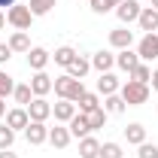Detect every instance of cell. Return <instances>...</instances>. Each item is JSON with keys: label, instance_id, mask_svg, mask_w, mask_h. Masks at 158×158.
<instances>
[{"label": "cell", "instance_id": "27", "mask_svg": "<svg viewBox=\"0 0 158 158\" xmlns=\"http://www.w3.org/2000/svg\"><path fill=\"white\" fill-rule=\"evenodd\" d=\"M128 79H134V82H146V85H149V79H152V67H149L146 61H140L137 67L128 73Z\"/></svg>", "mask_w": 158, "mask_h": 158}, {"label": "cell", "instance_id": "38", "mask_svg": "<svg viewBox=\"0 0 158 158\" xmlns=\"http://www.w3.org/2000/svg\"><path fill=\"white\" fill-rule=\"evenodd\" d=\"M15 3H19V0H0V9H3V6L9 9V6H15Z\"/></svg>", "mask_w": 158, "mask_h": 158}, {"label": "cell", "instance_id": "23", "mask_svg": "<svg viewBox=\"0 0 158 158\" xmlns=\"http://www.w3.org/2000/svg\"><path fill=\"white\" fill-rule=\"evenodd\" d=\"M98 106H100V94H98V91H85V94L76 100L79 113H91V110H98Z\"/></svg>", "mask_w": 158, "mask_h": 158}, {"label": "cell", "instance_id": "28", "mask_svg": "<svg viewBox=\"0 0 158 158\" xmlns=\"http://www.w3.org/2000/svg\"><path fill=\"white\" fill-rule=\"evenodd\" d=\"M106 116H110V113H106L103 106H98V110H91V113H85V118H88V128H91V131H98V128H103V125H106Z\"/></svg>", "mask_w": 158, "mask_h": 158}, {"label": "cell", "instance_id": "32", "mask_svg": "<svg viewBox=\"0 0 158 158\" xmlns=\"http://www.w3.org/2000/svg\"><path fill=\"white\" fill-rule=\"evenodd\" d=\"M12 143H15V131L3 122L0 125V149H12Z\"/></svg>", "mask_w": 158, "mask_h": 158}, {"label": "cell", "instance_id": "3", "mask_svg": "<svg viewBox=\"0 0 158 158\" xmlns=\"http://www.w3.org/2000/svg\"><path fill=\"white\" fill-rule=\"evenodd\" d=\"M6 21H9L15 31H31L34 12L27 9V3H24V6H21V3H15V6H9V9H6Z\"/></svg>", "mask_w": 158, "mask_h": 158}, {"label": "cell", "instance_id": "26", "mask_svg": "<svg viewBox=\"0 0 158 158\" xmlns=\"http://www.w3.org/2000/svg\"><path fill=\"white\" fill-rule=\"evenodd\" d=\"M12 98H15V103H19V106H27V103L34 100V91H31V85H27V82H15Z\"/></svg>", "mask_w": 158, "mask_h": 158}, {"label": "cell", "instance_id": "39", "mask_svg": "<svg viewBox=\"0 0 158 158\" xmlns=\"http://www.w3.org/2000/svg\"><path fill=\"white\" fill-rule=\"evenodd\" d=\"M0 118H6V100L0 98Z\"/></svg>", "mask_w": 158, "mask_h": 158}, {"label": "cell", "instance_id": "9", "mask_svg": "<svg viewBox=\"0 0 158 158\" xmlns=\"http://www.w3.org/2000/svg\"><path fill=\"white\" fill-rule=\"evenodd\" d=\"M31 91H34V98H46L49 91H52V76L46 73V70H37L34 76H31Z\"/></svg>", "mask_w": 158, "mask_h": 158}, {"label": "cell", "instance_id": "42", "mask_svg": "<svg viewBox=\"0 0 158 158\" xmlns=\"http://www.w3.org/2000/svg\"><path fill=\"white\" fill-rule=\"evenodd\" d=\"M152 9H158V0H152Z\"/></svg>", "mask_w": 158, "mask_h": 158}, {"label": "cell", "instance_id": "1", "mask_svg": "<svg viewBox=\"0 0 158 158\" xmlns=\"http://www.w3.org/2000/svg\"><path fill=\"white\" fill-rule=\"evenodd\" d=\"M52 91L58 94V100H73L76 103L85 94V85H82V79H73V76H67V73H61V76L52 79Z\"/></svg>", "mask_w": 158, "mask_h": 158}, {"label": "cell", "instance_id": "15", "mask_svg": "<svg viewBox=\"0 0 158 158\" xmlns=\"http://www.w3.org/2000/svg\"><path fill=\"white\" fill-rule=\"evenodd\" d=\"M118 88H122V82H118V76L110 70V73H100L98 79V94H103V98H110V94H118Z\"/></svg>", "mask_w": 158, "mask_h": 158}, {"label": "cell", "instance_id": "8", "mask_svg": "<svg viewBox=\"0 0 158 158\" xmlns=\"http://www.w3.org/2000/svg\"><path fill=\"white\" fill-rule=\"evenodd\" d=\"M3 122L19 134V131H24V128L31 125V116H27V110H24V106H12V110H6V118H3Z\"/></svg>", "mask_w": 158, "mask_h": 158}, {"label": "cell", "instance_id": "2", "mask_svg": "<svg viewBox=\"0 0 158 158\" xmlns=\"http://www.w3.org/2000/svg\"><path fill=\"white\" fill-rule=\"evenodd\" d=\"M118 94H122V100H125L128 106H143V103L149 100V85H146V82H134V79H128V82H122Z\"/></svg>", "mask_w": 158, "mask_h": 158}, {"label": "cell", "instance_id": "41", "mask_svg": "<svg viewBox=\"0 0 158 158\" xmlns=\"http://www.w3.org/2000/svg\"><path fill=\"white\" fill-rule=\"evenodd\" d=\"M118 3H122V0H110V6H113V9H116V6H118Z\"/></svg>", "mask_w": 158, "mask_h": 158}, {"label": "cell", "instance_id": "30", "mask_svg": "<svg viewBox=\"0 0 158 158\" xmlns=\"http://www.w3.org/2000/svg\"><path fill=\"white\" fill-rule=\"evenodd\" d=\"M27 9L34 12V19L37 15H49L55 9V0H27Z\"/></svg>", "mask_w": 158, "mask_h": 158}, {"label": "cell", "instance_id": "36", "mask_svg": "<svg viewBox=\"0 0 158 158\" xmlns=\"http://www.w3.org/2000/svg\"><path fill=\"white\" fill-rule=\"evenodd\" d=\"M149 85H152V91H158V67L152 70V79H149Z\"/></svg>", "mask_w": 158, "mask_h": 158}, {"label": "cell", "instance_id": "22", "mask_svg": "<svg viewBox=\"0 0 158 158\" xmlns=\"http://www.w3.org/2000/svg\"><path fill=\"white\" fill-rule=\"evenodd\" d=\"M9 49L12 52H31V37H27V31H15L12 37H9Z\"/></svg>", "mask_w": 158, "mask_h": 158}, {"label": "cell", "instance_id": "13", "mask_svg": "<svg viewBox=\"0 0 158 158\" xmlns=\"http://www.w3.org/2000/svg\"><path fill=\"white\" fill-rule=\"evenodd\" d=\"M110 46L113 49H131L134 46V31H128V27H116V31H110Z\"/></svg>", "mask_w": 158, "mask_h": 158}, {"label": "cell", "instance_id": "20", "mask_svg": "<svg viewBox=\"0 0 158 158\" xmlns=\"http://www.w3.org/2000/svg\"><path fill=\"white\" fill-rule=\"evenodd\" d=\"M100 155V140L98 137H82L79 140V158H98Z\"/></svg>", "mask_w": 158, "mask_h": 158}, {"label": "cell", "instance_id": "35", "mask_svg": "<svg viewBox=\"0 0 158 158\" xmlns=\"http://www.w3.org/2000/svg\"><path fill=\"white\" fill-rule=\"evenodd\" d=\"M9 58H12V49H9V43H0V64H6Z\"/></svg>", "mask_w": 158, "mask_h": 158}, {"label": "cell", "instance_id": "6", "mask_svg": "<svg viewBox=\"0 0 158 158\" xmlns=\"http://www.w3.org/2000/svg\"><path fill=\"white\" fill-rule=\"evenodd\" d=\"M24 110H27L31 122H49V118H52V103H49L46 98H34Z\"/></svg>", "mask_w": 158, "mask_h": 158}, {"label": "cell", "instance_id": "14", "mask_svg": "<svg viewBox=\"0 0 158 158\" xmlns=\"http://www.w3.org/2000/svg\"><path fill=\"white\" fill-rule=\"evenodd\" d=\"M52 61V55L43 49V46H31V52H27V67L37 73V70H46V64Z\"/></svg>", "mask_w": 158, "mask_h": 158}, {"label": "cell", "instance_id": "5", "mask_svg": "<svg viewBox=\"0 0 158 158\" xmlns=\"http://www.w3.org/2000/svg\"><path fill=\"white\" fill-rule=\"evenodd\" d=\"M140 12H143V6H140V0H122L116 6V19L122 24H134L140 19Z\"/></svg>", "mask_w": 158, "mask_h": 158}, {"label": "cell", "instance_id": "25", "mask_svg": "<svg viewBox=\"0 0 158 158\" xmlns=\"http://www.w3.org/2000/svg\"><path fill=\"white\" fill-rule=\"evenodd\" d=\"M100 106H103L110 116H118V113H125V106H128V103L122 100V94H110V98H103V103H100Z\"/></svg>", "mask_w": 158, "mask_h": 158}, {"label": "cell", "instance_id": "16", "mask_svg": "<svg viewBox=\"0 0 158 158\" xmlns=\"http://www.w3.org/2000/svg\"><path fill=\"white\" fill-rule=\"evenodd\" d=\"M137 64H140L137 49H122V52L116 55V67H118V70H125V73H131Z\"/></svg>", "mask_w": 158, "mask_h": 158}, {"label": "cell", "instance_id": "18", "mask_svg": "<svg viewBox=\"0 0 158 158\" xmlns=\"http://www.w3.org/2000/svg\"><path fill=\"white\" fill-rule=\"evenodd\" d=\"M67 128H70V134L76 140H82V137H88L91 134V128H88V118H85V113H76V116L67 122Z\"/></svg>", "mask_w": 158, "mask_h": 158}, {"label": "cell", "instance_id": "37", "mask_svg": "<svg viewBox=\"0 0 158 158\" xmlns=\"http://www.w3.org/2000/svg\"><path fill=\"white\" fill-rule=\"evenodd\" d=\"M0 158H19V155H15L12 149H0Z\"/></svg>", "mask_w": 158, "mask_h": 158}, {"label": "cell", "instance_id": "19", "mask_svg": "<svg viewBox=\"0 0 158 158\" xmlns=\"http://www.w3.org/2000/svg\"><path fill=\"white\" fill-rule=\"evenodd\" d=\"M88 70H91V58H82V55H76V58L70 61V67H67V76H73V79H85V76H88Z\"/></svg>", "mask_w": 158, "mask_h": 158}, {"label": "cell", "instance_id": "33", "mask_svg": "<svg viewBox=\"0 0 158 158\" xmlns=\"http://www.w3.org/2000/svg\"><path fill=\"white\" fill-rule=\"evenodd\" d=\"M137 158H158V146H155V143H149V140L140 143V146H137Z\"/></svg>", "mask_w": 158, "mask_h": 158}, {"label": "cell", "instance_id": "11", "mask_svg": "<svg viewBox=\"0 0 158 158\" xmlns=\"http://www.w3.org/2000/svg\"><path fill=\"white\" fill-rule=\"evenodd\" d=\"M137 27L143 34H158V9L143 6V12H140V19H137Z\"/></svg>", "mask_w": 158, "mask_h": 158}, {"label": "cell", "instance_id": "34", "mask_svg": "<svg viewBox=\"0 0 158 158\" xmlns=\"http://www.w3.org/2000/svg\"><path fill=\"white\" fill-rule=\"evenodd\" d=\"M88 3H91V12H94V15H106V12H113L110 0H88Z\"/></svg>", "mask_w": 158, "mask_h": 158}, {"label": "cell", "instance_id": "24", "mask_svg": "<svg viewBox=\"0 0 158 158\" xmlns=\"http://www.w3.org/2000/svg\"><path fill=\"white\" fill-rule=\"evenodd\" d=\"M73 58H76V49H73V46H61V49H55V55H52V61H55L58 67H64V70L70 67Z\"/></svg>", "mask_w": 158, "mask_h": 158}, {"label": "cell", "instance_id": "21", "mask_svg": "<svg viewBox=\"0 0 158 158\" xmlns=\"http://www.w3.org/2000/svg\"><path fill=\"white\" fill-rule=\"evenodd\" d=\"M125 140H128L131 146H140V143H146V128H143L140 122H131V125L125 128Z\"/></svg>", "mask_w": 158, "mask_h": 158}, {"label": "cell", "instance_id": "31", "mask_svg": "<svg viewBox=\"0 0 158 158\" xmlns=\"http://www.w3.org/2000/svg\"><path fill=\"white\" fill-rule=\"evenodd\" d=\"M12 91H15V79L9 76L6 70H0V98H12Z\"/></svg>", "mask_w": 158, "mask_h": 158}, {"label": "cell", "instance_id": "4", "mask_svg": "<svg viewBox=\"0 0 158 158\" xmlns=\"http://www.w3.org/2000/svg\"><path fill=\"white\" fill-rule=\"evenodd\" d=\"M137 55L140 61H155L158 58V34H143V37L137 40Z\"/></svg>", "mask_w": 158, "mask_h": 158}, {"label": "cell", "instance_id": "29", "mask_svg": "<svg viewBox=\"0 0 158 158\" xmlns=\"http://www.w3.org/2000/svg\"><path fill=\"white\" fill-rule=\"evenodd\" d=\"M98 158H125V152H122V143H116V140H106V143H100V155Z\"/></svg>", "mask_w": 158, "mask_h": 158}, {"label": "cell", "instance_id": "12", "mask_svg": "<svg viewBox=\"0 0 158 158\" xmlns=\"http://www.w3.org/2000/svg\"><path fill=\"white\" fill-rule=\"evenodd\" d=\"M76 113L79 110H76L73 100H58V103H52V116H55V122H61V125H67Z\"/></svg>", "mask_w": 158, "mask_h": 158}, {"label": "cell", "instance_id": "17", "mask_svg": "<svg viewBox=\"0 0 158 158\" xmlns=\"http://www.w3.org/2000/svg\"><path fill=\"white\" fill-rule=\"evenodd\" d=\"M91 67H94L98 73H110V70L116 67V55L100 49V52H94V55H91Z\"/></svg>", "mask_w": 158, "mask_h": 158}, {"label": "cell", "instance_id": "7", "mask_svg": "<svg viewBox=\"0 0 158 158\" xmlns=\"http://www.w3.org/2000/svg\"><path fill=\"white\" fill-rule=\"evenodd\" d=\"M24 140H27L31 146L49 143V125H46V122H31V125L24 128Z\"/></svg>", "mask_w": 158, "mask_h": 158}, {"label": "cell", "instance_id": "40", "mask_svg": "<svg viewBox=\"0 0 158 158\" xmlns=\"http://www.w3.org/2000/svg\"><path fill=\"white\" fill-rule=\"evenodd\" d=\"M3 24H6V9H0V31H3Z\"/></svg>", "mask_w": 158, "mask_h": 158}, {"label": "cell", "instance_id": "10", "mask_svg": "<svg viewBox=\"0 0 158 158\" xmlns=\"http://www.w3.org/2000/svg\"><path fill=\"white\" fill-rule=\"evenodd\" d=\"M70 140H73V134H70V128H67V125L55 122V128H49V143H52L55 149H67V146H70Z\"/></svg>", "mask_w": 158, "mask_h": 158}]
</instances>
